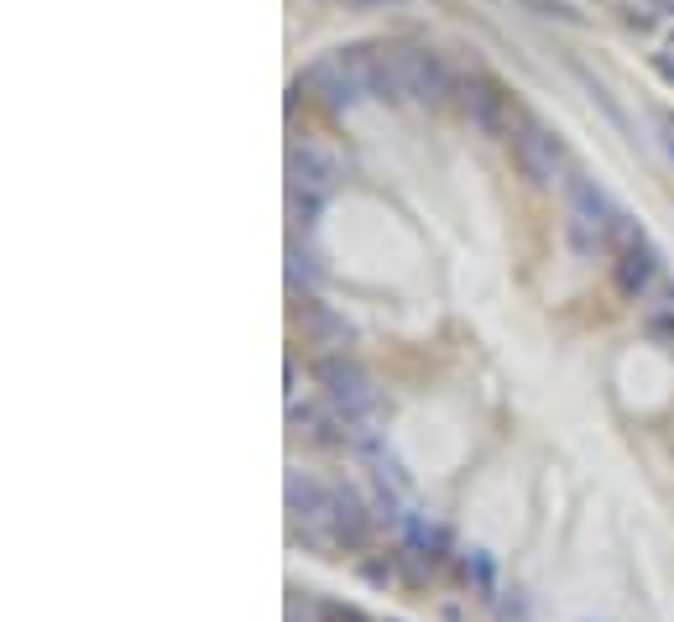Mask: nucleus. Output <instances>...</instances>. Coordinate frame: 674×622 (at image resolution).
<instances>
[{
  "label": "nucleus",
  "mask_w": 674,
  "mask_h": 622,
  "mask_svg": "<svg viewBox=\"0 0 674 622\" xmlns=\"http://www.w3.org/2000/svg\"><path fill=\"white\" fill-rule=\"evenodd\" d=\"M617 204L607 199L596 178H570L565 189V236L575 246V257H601V251H612V236H617Z\"/></svg>",
  "instance_id": "2"
},
{
  "label": "nucleus",
  "mask_w": 674,
  "mask_h": 622,
  "mask_svg": "<svg viewBox=\"0 0 674 622\" xmlns=\"http://www.w3.org/2000/svg\"><path fill=\"white\" fill-rule=\"evenodd\" d=\"M654 68H659V74H664V79L674 84V58H654Z\"/></svg>",
  "instance_id": "19"
},
{
  "label": "nucleus",
  "mask_w": 674,
  "mask_h": 622,
  "mask_svg": "<svg viewBox=\"0 0 674 622\" xmlns=\"http://www.w3.org/2000/svg\"><path fill=\"white\" fill-rule=\"evenodd\" d=\"M408 534H413V544L408 549H418V555H429L434 565L445 560V544H450V534L439 523H408Z\"/></svg>",
  "instance_id": "11"
},
{
  "label": "nucleus",
  "mask_w": 674,
  "mask_h": 622,
  "mask_svg": "<svg viewBox=\"0 0 674 622\" xmlns=\"http://www.w3.org/2000/svg\"><path fill=\"white\" fill-rule=\"evenodd\" d=\"M298 319H304V335L314 345H351V319L335 314L330 304H319V298H304V304H298Z\"/></svg>",
  "instance_id": "10"
},
{
  "label": "nucleus",
  "mask_w": 674,
  "mask_h": 622,
  "mask_svg": "<svg viewBox=\"0 0 674 622\" xmlns=\"http://www.w3.org/2000/svg\"><path fill=\"white\" fill-rule=\"evenodd\" d=\"M513 157H518V173L533 189H549V183L565 173V142L549 126H518L513 131Z\"/></svg>",
  "instance_id": "5"
},
{
  "label": "nucleus",
  "mask_w": 674,
  "mask_h": 622,
  "mask_svg": "<svg viewBox=\"0 0 674 622\" xmlns=\"http://www.w3.org/2000/svg\"><path fill=\"white\" fill-rule=\"evenodd\" d=\"M330 528H335V539H340L345 555H361V549L371 544V513H366V502L351 487H335V518H330Z\"/></svg>",
  "instance_id": "8"
},
{
  "label": "nucleus",
  "mask_w": 674,
  "mask_h": 622,
  "mask_svg": "<svg viewBox=\"0 0 674 622\" xmlns=\"http://www.w3.org/2000/svg\"><path fill=\"white\" fill-rule=\"evenodd\" d=\"M518 6H528L533 16H544V21H565V27H580V21H586L570 0H518Z\"/></svg>",
  "instance_id": "12"
},
{
  "label": "nucleus",
  "mask_w": 674,
  "mask_h": 622,
  "mask_svg": "<svg viewBox=\"0 0 674 622\" xmlns=\"http://www.w3.org/2000/svg\"><path fill=\"white\" fill-rule=\"evenodd\" d=\"M345 11H398L403 0H340Z\"/></svg>",
  "instance_id": "17"
},
{
  "label": "nucleus",
  "mask_w": 674,
  "mask_h": 622,
  "mask_svg": "<svg viewBox=\"0 0 674 622\" xmlns=\"http://www.w3.org/2000/svg\"><path fill=\"white\" fill-rule=\"evenodd\" d=\"M648 335H659V340H674V319H648Z\"/></svg>",
  "instance_id": "18"
},
{
  "label": "nucleus",
  "mask_w": 674,
  "mask_h": 622,
  "mask_svg": "<svg viewBox=\"0 0 674 622\" xmlns=\"http://www.w3.org/2000/svg\"><path fill=\"white\" fill-rule=\"evenodd\" d=\"M398 74H403V89L413 105L434 110L455 95V74H450L445 53H434V48H398Z\"/></svg>",
  "instance_id": "4"
},
{
  "label": "nucleus",
  "mask_w": 674,
  "mask_h": 622,
  "mask_svg": "<svg viewBox=\"0 0 674 622\" xmlns=\"http://www.w3.org/2000/svg\"><path fill=\"white\" fill-rule=\"evenodd\" d=\"M314 278H319V267H314V257H309V251H304V246H298V241H293V246H288V283L298 288V283H314Z\"/></svg>",
  "instance_id": "13"
},
{
  "label": "nucleus",
  "mask_w": 674,
  "mask_h": 622,
  "mask_svg": "<svg viewBox=\"0 0 674 622\" xmlns=\"http://www.w3.org/2000/svg\"><path fill=\"white\" fill-rule=\"evenodd\" d=\"M288 424H293V434H304L309 445H324V450L351 440V424H345L335 408L324 413V408H298V403H293V408H288Z\"/></svg>",
  "instance_id": "9"
},
{
  "label": "nucleus",
  "mask_w": 674,
  "mask_h": 622,
  "mask_svg": "<svg viewBox=\"0 0 674 622\" xmlns=\"http://www.w3.org/2000/svg\"><path fill=\"white\" fill-rule=\"evenodd\" d=\"M361 575H366L371 586H382V591H387V586H398V560H366V565H361Z\"/></svg>",
  "instance_id": "14"
},
{
  "label": "nucleus",
  "mask_w": 674,
  "mask_h": 622,
  "mask_svg": "<svg viewBox=\"0 0 674 622\" xmlns=\"http://www.w3.org/2000/svg\"><path fill=\"white\" fill-rule=\"evenodd\" d=\"M319 612H324V622H371L361 607H345V602H324Z\"/></svg>",
  "instance_id": "16"
},
{
  "label": "nucleus",
  "mask_w": 674,
  "mask_h": 622,
  "mask_svg": "<svg viewBox=\"0 0 674 622\" xmlns=\"http://www.w3.org/2000/svg\"><path fill=\"white\" fill-rule=\"evenodd\" d=\"M460 115L481 131V136H502V126H507V95L492 84V79H466L460 84Z\"/></svg>",
  "instance_id": "7"
},
{
  "label": "nucleus",
  "mask_w": 674,
  "mask_h": 622,
  "mask_svg": "<svg viewBox=\"0 0 674 622\" xmlns=\"http://www.w3.org/2000/svg\"><path fill=\"white\" fill-rule=\"evenodd\" d=\"M283 622H324V612L309 602L304 591H288V617H283Z\"/></svg>",
  "instance_id": "15"
},
{
  "label": "nucleus",
  "mask_w": 674,
  "mask_h": 622,
  "mask_svg": "<svg viewBox=\"0 0 674 622\" xmlns=\"http://www.w3.org/2000/svg\"><path fill=\"white\" fill-rule=\"evenodd\" d=\"M612 251H617V262H612V278L627 298H643L648 288H654L659 278V251L648 246V236L633 225V220H617V236H612Z\"/></svg>",
  "instance_id": "3"
},
{
  "label": "nucleus",
  "mask_w": 674,
  "mask_h": 622,
  "mask_svg": "<svg viewBox=\"0 0 674 622\" xmlns=\"http://www.w3.org/2000/svg\"><path fill=\"white\" fill-rule=\"evenodd\" d=\"M340 183V168H335V157L304 142V147H293L288 152V194H309V199H324Z\"/></svg>",
  "instance_id": "6"
},
{
  "label": "nucleus",
  "mask_w": 674,
  "mask_h": 622,
  "mask_svg": "<svg viewBox=\"0 0 674 622\" xmlns=\"http://www.w3.org/2000/svg\"><path fill=\"white\" fill-rule=\"evenodd\" d=\"M319 382H324V403H330L345 424H351V440H371V419H377V408H382V393H377V382H371V372L361 361L351 356H324L319 361Z\"/></svg>",
  "instance_id": "1"
},
{
  "label": "nucleus",
  "mask_w": 674,
  "mask_h": 622,
  "mask_svg": "<svg viewBox=\"0 0 674 622\" xmlns=\"http://www.w3.org/2000/svg\"><path fill=\"white\" fill-rule=\"evenodd\" d=\"M669 152H674V147H669Z\"/></svg>",
  "instance_id": "20"
}]
</instances>
